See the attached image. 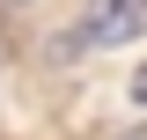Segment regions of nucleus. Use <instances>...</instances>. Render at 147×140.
<instances>
[{
    "instance_id": "nucleus-1",
    "label": "nucleus",
    "mask_w": 147,
    "mask_h": 140,
    "mask_svg": "<svg viewBox=\"0 0 147 140\" xmlns=\"http://www.w3.org/2000/svg\"><path fill=\"white\" fill-rule=\"evenodd\" d=\"M147 30V0H88L81 7V44H132Z\"/></svg>"
},
{
    "instance_id": "nucleus-2",
    "label": "nucleus",
    "mask_w": 147,
    "mask_h": 140,
    "mask_svg": "<svg viewBox=\"0 0 147 140\" xmlns=\"http://www.w3.org/2000/svg\"><path fill=\"white\" fill-rule=\"evenodd\" d=\"M132 103H147V67H140V74H132Z\"/></svg>"
}]
</instances>
